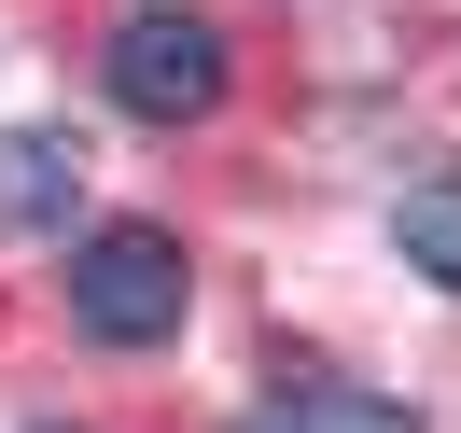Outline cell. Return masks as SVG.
<instances>
[{
  "mask_svg": "<svg viewBox=\"0 0 461 433\" xmlns=\"http://www.w3.org/2000/svg\"><path fill=\"white\" fill-rule=\"evenodd\" d=\"M238 433H420L392 392H349V377H294V392H266Z\"/></svg>",
  "mask_w": 461,
  "mask_h": 433,
  "instance_id": "obj_4",
  "label": "cell"
},
{
  "mask_svg": "<svg viewBox=\"0 0 461 433\" xmlns=\"http://www.w3.org/2000/svg\"><path fill=\"white\" fill-rule=\"evenodd\" d=\"M113 98L140 126L224 113V29H196V14H126V29H113Z\"/></svg>",
  "mask_w": 461,
  "mask_h": 433,
  "instance_id": "obj_2",
  "label": "cell"
},
{
  "mask_svg": "<svg viewBox=\"0 0 461 433\" xmlns=\"http://www.w3.org/2000/svg\"><path fill=\"white\" fill-rule=\"evenodd\" d=\"M29 433H70V419H29Z\"/></svg>",
  "mask_w": 461,
  "mask_h": 433,
  "instance_id": "obj_6",
  "label": "cell"
},
{
  "mask_svg": "<svg viewBox=\"0 0 461 433\" xmlns=\"http://www.w3.org/2000/svg\"><path fill=\"white\" fill-rule=\"evenodd\" d=\"M70 196H85V140H57V126H14V140H0V224L57 238V224H70Z\"/></svg>",
  "mask_w": 461,
  "mask_h": 433,
  "instance_id": "obj_3",
  "label": "cell"
},
{
  "mask_svg": "<svg viewBox=\"0 0 461 433\" xmlns=\"http://www.w3.org/2000/svg\"><path fill=\"white\" fill-rule=\"evenodd\" d=\"M405 266H420L433 293H461V182H433V196H405Z\"/></svg>",
  "mask_w": 461,
  "mask_h": 433,
  "instance_id": "obj_5",
  "label": "cell"
},
{
  "mask_svg": "<svg viewBox=\"0 0 461 433\" xmlns=\"http://www.w3.org/2000/svg\"><path fill=\"white\" fill-rule=\"evenodd\" d=\"M182 308H196V266H182L168 224H98V238H70V321H85L98 349L182 336Z\"/></svg>",
  "mask_w": 461,
  "mask_h": 433,
  "instance_id": "obj_1",
  "label": "cell"
}]
</instances>
